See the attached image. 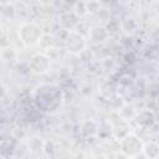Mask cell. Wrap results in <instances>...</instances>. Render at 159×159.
<instances>
[{"instance_id":"6da1fadb","label":"cell","mask_w":159,"mask_h":159,"mask_svg":"<svg viewBox=\"0 0 159 159\" xmlns=\"http://www.w3.org/2000/svg\"><path fill=\"white\" fill-rule=\"evenodd\" d=\"M36 108L43 113H56L63 104V92L53 83H41L32 92Z\"/></svg>"},{"instance_id":"7a4b0ae2","label":"cell","mask_w":159,"mask_h":159,"mask_svg":"<svg viewBox=\"0 0 159 159\" xmlns=\"http://www.w3.org/2000/svg\"><path fill=\"white\" fill-rule=\"evenodd\" d=\"M43 34L41 27L35 22H25L19 27V37L25 47H34L40 45Z\"/></svg>"},{"instance_id":"3957f363","label":"cell","mask_w":159,"mask_h":159,"mask_svg":"<svg viewBox=\"0 0 159 159\" xmlns=\"http://www.w3.org/2000/svg\"><path fill=\"white\" fill-rule=\"evenodd\" d=\"M143 147H144L143 142L134 133H129L127 137L119 140L120 153H123L127 158H134L135 155L143 153Z\"/></svg>"},{"instance_id":"277c9868","label":"cell","mask_w":159,"mask_h":159,"mask_svg":"<svg viewBox=\"0 0 159 159\" xmlns=\"http://www.w3.org/2000/svg\"><path fill=\"white\" fill-rule=\"evenodd\" d=\"M87 47L86 37L77 31H68L65 39V50L71 55H80Z\"/></svg>"},{"instance_id":"5b68a950","label":"cell","mask_w":159,"mask_h":159,"mask_svg":"<svg viewBox=\"0 0 159 159\" xmlns=\"http://www.w3.org/2000/svg\"><path fill=\"white\" fill-rule=\"evenodd\" d=\"M29 66H30V70L32 73L43 75L50 70V66H51L50 57L42 52H37L31 57Z\"/></svg>"},{"instance_id":"8992f818","label":"cell","mask_w":159,"mask_h":159,"mask_svg":"<svg viewBox=\"0 0 159 159\" xmlns=\"http://www.w3.org/2000/svg\"><path fill=\"white\" fill-rule=\"evenodd\" d=\"M137 124L142 128H150L154 123H155V117H154V113L149 109H144V111H140L135 114L134 117Z\"/></svg>"},{"instance_id":"52a82bcc","label":"cell","mask_w":159,"mask_h":159,"mask_svg":"<svg viewBox=\"0 0 159 159\" xmlns=\"http://www.w3.org/2000/svg\"><path fill=\"white\" fill-rule=\"evenodd\" d=\"M58 24L62 29L65 30H68V31H73V29L77 26L78 24V16L73 12V11H67V12H63L61 16H60V20H58Z\"/></svg>"},{"instance_id":"ba28073f","label":"cell","mask_w":159,"mask_h":159,"mask_svg":"<svg viewBox=\"0 0 159 159\" xmlns=\"http://www.w3.org/2000/svg\"><path fill=\"white\" fill-rule=\"evenodd\" d=\"M108 37H109V31L106 26H94L89 31V39L92 42L101 43V42H104Z\"/></svg>"},{"instance_id":"9c48e42d","label":"cell","mask_w":159,"mask_h":159,"mask_svg":"<svg viewBox=\"0 0 159 159\" xmlns=\"http://www.w3.org/2000/svg\"><path fill=\"white\" fill-rule=\"evenodd\" d=\"M129 133H130L129 124H128V122L124 120V119H120L116 125L112 127V135H113L118 142L122 140L124 137H127Z\"/></svg>"},{"instance_id":"30bf717a","label":"cell","mask_w":159,"mask_h":159,"mask_svg":"<svg viewBox=\"0 0 159 159\" xmlns=\"http://www.w3.org/2000/svg\"><path fill=\"white\" fill-rule=\"evenodd\" d=\"M143 154L147 157V159H157L159 157V144L154 140L145 143L143 147Z\"/></svg>"},{"instance_id":"8fae6325","label":"cell","mask_w":159,"mask_h":159,"mask_svg":"<svg viewBox=\"0 0 159 159\" xmlns=\"http://www.w3.org/2000/svg\"><path fill=\"white\" fill-rule=\"evenodd\" d=\"M81 132L84 137H94L98 134V125L93 120H86L81 124Z\"/></svg>"},{"instance_id":"7c38bea8","label":"cell","mask_w":159,"mask_h":159,"mask_svg":"<svg viewBox=\"0 0 159 159\" xmlns=\"http://www.w3.org/2000/svg\"><path fill=\"white\" fill-rule=\"evenodd\" d=\"M43 143L45 142H42L40 137H36V135L35 137H31L30 140H29V148H30L31 153H39V152H41L43 149Z\"/></svg>"},{"instance_id":"4fadbf2b","label":"cell","mask_w":159,"mask_h":159,"mask_svg":"<svg viewBox=\"0 0 159 159\" xmlns=\"http://www.w3.org/2000/svg\"><path fill=\"white\" fill-rule=\"evenodd\" d=\"M0 9H1V14L2 16H5L6 19H10L12 20L16 15V11L14 9V6L10 4V2H1L0 4Z\"/></svg>"},{"instance_id":"5bb4252c","label":"cell","mask_w":159,"mask_h":159,"mask_svg":"<svg viewBox=\"0 0 159 159\" xmlns=\"http://www.w3.org/2000/svg\"><path fill=\"white\" fill-rule=\"evenodd\" d=\"M73 12L78 16V17H82V16H86L88 14V9H87V2H83V1H80V2H76L73 5Z\"/></svg>"},{"instance_id":"9a60e30c","label":"cell","mask_w":159,"mask_h":159,"mask_svg":"<svg viewBox=\"0 0 159 159\" xmlns=\"http://www.w3.org/2000/svg\"><path fill=\"white\" fill-rule=\"evenodd\" d=\"M122 27L127 31V32H132L137 29V22L134 21V19L132 17H127L122 21Z\"/></svg>"},{"instance_id":"2e32d148","label":"cell","mask_w":159,"mask_h":159,"mask_svg":"<svg viewBox=\"0 0 159 159\" xmlns=\"http://www.w3.org/2000/svg\"><path fill=\"white\" fill-rule=\"evenodd\" d=\"M42 152L45 153V157H47V158L52 157L55 154V143H53V140H46L43 143Z\"/></svg>"},{"instance_id":"e0dca14e","label":"cell","mask_w":159,"mask_h":159,"mask_svg":"<svg viewBox=\"0 0 159 159\" xmlns=\"http://www.w3.org/2000/svg\"><path fill=\"white\" fill-rule=\"evenodd\" d=\"M39 46H41L43 50H48L50 47L53 46V37L50 36V35H45V34H43V36H42V39H41Z\"/></svg>"},{"instance_id":"ac0fdd59","label":"cell","mask_w":159,"mask_h":159,"mask_svg":"<svg viewBox=\"0 0 159 159\" xmlns=\"http://www.w3.org/2000/svg\"><path fill=\"white\" fill-rule=\"evenodd\" d=\"M87 9H88V12L98 11V10H101V4L98 1H89V2H87Z\"/></svg>"},{"instance_id":"d6986e66","label":"cell","mask_w":159,"mask_h":159,"mask_svg":"<svg viewBox=\"0 0 159 159\" xmlns=\"http://www.w3.org/2000/svg\"><path fill=\"white\" fill-rule=\"evenodd\" d=\"M133 159H147V157L143 154V153H140V154H138V155H135Z\"/></svg>"},{"instance_id":"ffe728a7","label":"cell","mask_w":159,"mask_h":159,"mask_svg":"<svg viewBox=\"0 0 159 159\" xmlns=\"http://www.w3.org/2000/svg\"><path fill=\"white\" fill-rule=\"evenodd\" d=\"M94 159H107V158H106V155H103V154H99V155H97Z\"/></svg>"},{"instance_id":"44dd1931","label":"cell","mask_w":159,"mask_h":159,"mask_svg":"<svg viewBox=\"0 0 159 159\" xmlns=\"http://www.w3.org/2000/svg\"><path fill=\"white\" fill-rule=\"evenodd\" d=\"M37 159H48L47 157H40V158H37Z\"/></svg>"}]
</instances>
